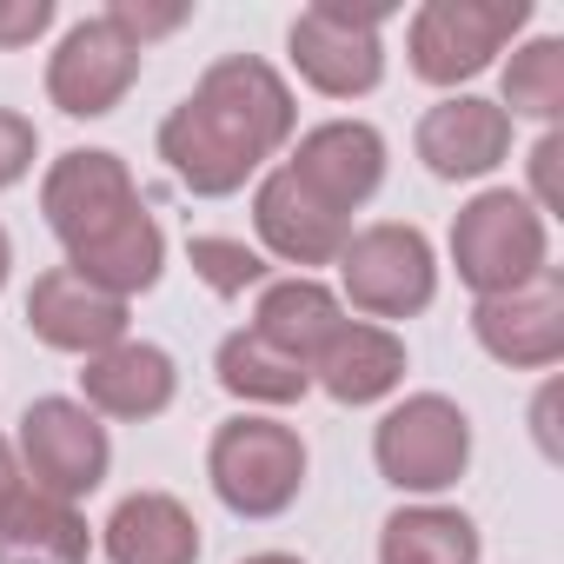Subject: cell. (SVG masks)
Masks as SVG:
<instances>
[{
  "mask_svg": "<svg viewBox=\"0 0 564 564\" xmlns=\"http://www.w3.org/2000/svg\"><path fill=\"white\" fill-rule=\"evenodd\" d=\"M293 120L300 107L279 67H265L259 54H226L160 120V160L186 193L226 199L293 140Z\"/></svg>",
  "mask_w": 564,
  "mask_h": 564,
  "instance_id": "obj_1",
  "label": "cell"
},
{
  "mask_svg": "<svg viewBox=\"0 0 564 564\" xmlns=\"http://www.w3.org/2000/svg\"><path fill=\"white\" fill-rule=\"evenodd\" d=\"M452 265H458V279L478 300L524 286V279H538L551 265L544 213L524 193H511V186H491V193L465 199L458 219H452Z\"/></svg>",
  "mask_w": 564,
  "mask_h": 564,
  "instance_id": "obj_2",
  "label": "cell"
},
{
  "mask_svg": "<svg viewBox=\"0 0 564 564\" xmlns=\"http://www.w3.org/2000/svg\"><path fill=\"white\" fill-rule=\"evenodd\" d=\"M206 478L226 511L239 518H279L306 491V438L279 419H226L206 445Z\"/></svg>",
  "mask_w": 564,
  "mask_h": 564,
  "instance_id": "obj_3",
  "label": "cell"
},
{
  "mask_svg": "<svg viewBox=\"0 0 564 564\" xmlns=\"http://www.w3.org/2000/svg\"><path fill=\"white\" fill-rule=\"evenodd\" d=\"M392 21L386 0H319L293 21V67L306 87L326 100H359L386 80V41L379 28Z\"/></svg>",
  "mask_w": 564,
  "mask_h": 564,
  "instance_id": "obj_4",
  "label": "cell"
},
{
  "mask_svg": "<svg viewBox=\"0 0 564 564\" xmlns=\"http://www.w3.org/2000/svg\"><path fill=\"white\" fill-rule=\"evenodd\" d=\"M524 21H531V0H425L412 14V34H405L412 74L432 87L478 80L518 41Z\"/></svg>",
  "mask_w": 564,
  "mask_h": 564,
  "instance_id": "obj_5",
  "label": "cell"
},
{
  "mask_svg": "<svg viewBox=\"0 0 564 564\" xmlns=\"http://www.w3.org/2000/svg\"><path fill=\"white\" fill-rule=\"evenodd\" d=\"M372 458H379V478L399 485V491H445L465 478L471 465V419L445 399V392H412L405 405H392L372 432Z\"/></svg>",
  "mask_w": 564,
  "mask_h": 564,
  "instance_id": "obj_6",
  "label": "cell"
},
{
  "mask_svg": "<svg viewBox=\"0 0 564 564\" xmlns=\"http://www.w3.org/2000/svg\"><path fill=\"white\" fill-rule=\"evenodd\" d=\"M339 286H346V300L366 319H412V313H425L432 293H438L432 239L419 226H399V219H379V226L352 232L346 252H339Z\"/></svg>",
  "mask_w": 564,
  "mask_h": 564,
  "instance_id": "obj_7",
  "label": "cell"
},
{
  "mask_svg": "<svg viewBox=\"0 0 564 564\" xmlns=\"http://www.w3.org/2000/svg\"><path fill=\"white\" fill-rule=\"evenodd\" d=\"M113 445L107 425L80 405V399H34L21 412V478L47 498H87L107 485Z\"/></svg>",
  "mask_w": 564,
  "mask_h": 564,
  "instance_id": "obj_8",
  "label": "cell"
},
{
  "mask_svg": "<svg viewBox=\"0 0 564 564\" xmlns=\"http://www.w3.org/2000/svg\"><path fill=\"white\" fill-rule=\"evenodd\" d=\"M140 80V47L100 14V21H74L67 41L47 61V100L67 120H100L127 100V87Z\"/></svg>",
  "mask_w": 564,
  "mask_h": 564,
  "instance_id": "obj_9",
  "label": "cell"
},
{
  "mask_svg": "<svg viewBox=\"0 0 564 564\" xmlns=\"http://www.w3.org/2000/svg\"><path fill=\"white\" fill-rule=\"evenodd\" d=\"M471 333L478 346L511 366V372H544L564 359V279L544 265L538 279H524V286L511 293H491L471 306Z\"/></svg>",
  "mask_w": 564,
  "mask_h": 564,
  "instance_id": "obj_10",
  "label": "cell"
},
{
  "mask_svg": "<svg viewBox=\"0 0 564 564\" xmlns=\"http://www.w3.org/2000/svg\"><path fill=\"white\" fill-rule=\"evenodd\" d=\"M286 173H293L319 206H333V213L352 219V213L386 186V140H379V127H366V120H326V127H313V133L293 147Z\"/></svg>",
  "mask_w": 564,
  "mask_h": 564,
  "instance_id": "obj_11",
  "label": "cell"
},
{
  "mask_svg": "<svg viewBox=\"0 0 564 564\" xmlns=\"http://www.w3.org/2000/svg\"><path fill=\"white\" fill-rule=\"evenodd\" d=\"M140 206V186L127 173L120 153H100V147H80V153H61L41 180V213L47 226L61 232V246L74 239H94L100 226H113L120 213Z\"/></svg>",
  "mask_w": 564,
  "mask_h": 564,
  "instance_id": "obj_12",
  "label": "cell"
},
{
  "mask_svg": "<svg viewBox=\"0 0 564 564\" xmlns=\"http://www.w3.org/2000/svg\"><path fill=\"white\" fill-rule=\"evenodd\" d=\"M252 226H259V239H265V252H279L286 265H339V252H346V239H352V219L346 213H333V206H319L286 166H272L265 180H259V193H252Z\"/></svg>",
  "mask_w": 564,
  "mask_h": 564,
  "instance_id": "obj_13",
  "label": "cell"
},
{
  "mask_svg": "<svg viewBox=\"0 0 564 564\" xmlns=\"http://www.w3.org/2000/svg\"><path fill=\"white\" fill-rule=\"evenodd\" d=\"M511 153V113L478 94H452L419 120V160L438 180H485Z\"/></svg>",
  "mask_w": 564,
  "mask_h": 564,
  "instance_id": "obj_14",
  "label": "cell"
},
{
  "mask_svg": "<svg viewBox=\"0 0 564 564\" xmlns=\"http://www.w3.org/2000/svg\"><path fill=\"white\" fill-rule=\"evenodd\" d=\"M28 326H34L41 346L94 359V352L127 339V300H107L74 265H54V272L34 279V293H28Z\"/></svg>",
  "mask_w": 564,
  "mask_h": 564,
  "instance_id": "obj_15",
  "label": "cell"
},
{
  "mask_svg": "<svg viewBox=\"0 0 564 564\" xmlns=\"http://www.w3.org/2000/svg\"><path fill=\"white\" fill-rule=\"evenodd\" d=\"M80 392H87V412L94 419H160L180 392V372L160 346L147 339H120L107 352L87 359L80 372Z\"/></svg>",
  "mask_w": 564,
  "mask_h": 564,
  "instance_id": "obj_16",
  "label": "cell"
},
{
  "mask_svg": "<svg viewBox=\"0 0 564 564\" xmlns=\"http://www.w3.org/2000/svg\"><path fill=\"white\" fill-rule=\"evenodd\" d=\"M67 265L87 279V286H100L107 300H133V293L153 286L160 265H166V232H160V219L147 206H133L113 226H100L94 239H74Z\"/></svg>",
  "mask_w": 564,
  "mask_h": 564,
  "instance_id": "obj_17",
  "label": "cell"
},
{
  "mask_svg": "<svg viewBox=\"0 0 564 564\" xmlns=\"http://www.w3.org/2000/svg\"><path fill=\"white\" fill-rule=\"evenodd\" d=\"M94 531L67 498L34 491L28 478L0 498V564H87Z\"/></svg>",
  "mask_w": 564,
  "mask_h": 564,
  "instance_id": "obj_18",
  "label": "cell"
},
{
  "mask_svg": "<svg viewBox=\"0 0 564 564\" xmlns=\"http://www.w3.org/2000/svg\"><path fill=\"white\" fill-rule=\"evenodd\" d=\"M313 379L339 399V405H379L386 392H399L405 379V339L392 326H372V319H346L326 352L313 359Z\"/></svg>",
  "mask_w": 564,
  "mask_h": 564,
  "instance_id": "obj_19",
  "label": "cell"
},
{
  "mask_svg": "<svg viewBox=\"0 0 564 564\" xmlns=\"http://www.w3.org/2000/svg\"><path fill=\"white\" fill-rule=\"evenodd\" d=\"M113 564H199V518L173 491H133L107 518Z\"/></svg>",
  "mask_w": 564,
  "mask_h": 564,
  "instance_id": "obj_20",
  "label": "cell"
},
{
  "mask_svg": "<svg viewBox=\"0 0 564 564\" xmlns=\"http://www.w3.org/2000/svg\"><path fill=\"white\" fill-rule=\"evenodd\" d=\"M339 326H346V306H339L333 286H319L313 272L265 286V293H259V313H252V333H259L272 352L300 359L306 372H313V359L326 352V339H333Z\"/></svg>",
  "mask_w": 564,
  "mask_h": 564,
  "instance_id": "obj_21",
  "label": "cell"
},
{
  "mask_svg": "<svg viewBox=\"0 0 564 564\" xmlns=\"http://www.w3.org/2000/svg\"><path fill=\"white\" fill-rule=\"evenodd\" d=\"M379 564H478V524L452 505H405L379 531Z\"/></svg>",
  "mask_w": 564,
  "mask_h": 564,
  "instance_id": "obj_22",
  "label": "cell"
},
{
  "mask_svg": "<svg viewBox=\"0 0 564 564\" xmlns=\"http://www.w3.org/2000/svg\"><path fill=\"white\" fill-rule=\"evenodd\" d=\"M213 372H219V386H226L232 399H246V405H293V399H306V386H313V372H306L300 359L272 352L252 326L219 339Z\"/></svg>",
  "mask_w": 564,
  "mask_h": 564,
  "instance_id": "obj_23",
  "label": "cell"
},
{
  "mask_svg": "<svg viewBox=\"0 0 564 564\" xmlns=\"http://www.w3.org/2000/svg\"><path fill=\"white\" fill-rule=\"evenodd\" d=\"M505 113H524V120L564 113V41L557 34H538L505 61Z\"/></svg>",
  "mask_w": 564,
  "mask_h": 564,
  "instance_id": "obj_24",
  "label": "cell"
},
{
  "mask_svg": "<svg viewBox=\"0 0 564 564\" xmlns=\"http://www.w3.org/2000/svg\"><path fill=\"white\" fill-rule=\"evenodd\" d=\"M186 259H193V272L206 279V286H213L219 300H232V293H246V286H265V259H259L246 239L199 232V239L186 246Z\"/></svg>",
  "mask_w": 564,
  "mask_h": 564,
  "instance_id": "obj_25",
  "label": "cell"
},
{
  "mask_svg": "<svg viewBox=\"0 0 564 564\" xmlns=\"http://www.w3.org/2000/svg\"><path fill=\"white\" fill-rule=\"evenodd\" d=\"M107 21L147 54L153 41H166V34H180L186 21H193V8H186V0H166V8H153V0H113V8H107Z\"/></svg>",
  "mask_w": 564,
  "mask_h": 564,
  "instance_id": "obj_26",
  "label": "cell"
},
{
  "mask_svg": "<svg viewBox=\"0 0 564 564\" xmlns=\"http://www.w3.org/2000/svg\"><path fill=\"white\" fill-rule=\"evenodd\" d=\"M34 153H41L34 120H28V113H14V107H0V186H21V180H28V166H34Z\"/></svg>",
  "mask_w": 564,
  "mask_h": 564,
  "instance_id": "obj_27",
  "label": "cell"
},
{
  "mask_svg": "<svg viewBox=\"0 0 564 564\" xmlns=\"http://www.w3.org/2000/svg\"><path fill=\"white\" fill-rule=\"evenodd\" d=\"M54 28V0H0V47H34Z\"/></svg>",
  "mask_w": 564,
  "mask_h": 564,
  "instance_id": "obj_28",
  "label": "cell"
},
{
  "mask_svg": "<svg viewBox=\"0 0 564 564\" xmlns=\"http://www.w3.org/2000/svg\"><path fill=\"white\" fill-rule=\"evenodd\" d=\"M557 160H564V133H544L538 147H531V206L538 213H557Z\"/></svg>",
  "mask_w": 564,
  "mask_h": 564,
  "instance_id": "obj_29",
  "label": "cell"
},
{
  "mask_svg": "<svg viewBox=\"0 0 564 564\" xmlns=\"http://www.w3.org/2000/svg\"><path fill=\"white\" fill-rule=\"evenodd\" d=\"M14 485H21V458H14V445H8V438H0V498H8Z\"/></svg>",
  "mask_w": 564,
  "mask_h": 564,
  "instance_id": "obj_30",
  "label": "cell"
},
{
  "mask_svg": "<svg viewBox=\"0 0 564 564\" xmlns=\"http://www.w3.org/2000/svg\"><path fill=\"white\" fill-rule=\"evenodd\" d=\"M8 265H14V239H8V226H0V286H8Z\"/></svg>",
  "mask_w": 564,
  "mask_h": 564,
  "instance_id": "obj_31",
  "label": "cell"
},
{
  "mask_svg": "<svg viewBox=\"0 0 564 564\" xmlns=\"http://www.w3.org/2000/svg\"><path fill=\"white\" fill-rule=\"evenodd\" d=\"M246 564H306V557H293V551H259V557H246Z\"/></svg>",
  "mask_w": 564,
  "mask_h": 564,
  "instance_id": "obj_32",
  "label": "cell"
}]
</instances>
